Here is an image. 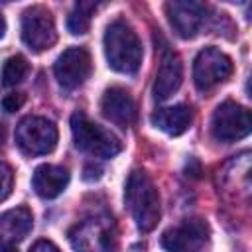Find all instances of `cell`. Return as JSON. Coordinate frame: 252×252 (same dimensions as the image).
Returning a JSON list of instances; mask_svg holds the SVG:
<instances>
[{
	"label": "cell",
	"instance_id": "obj_10",
	"mask_svg": "<svg viewBox=\"0 0 252 252\" xmlns=\"http://www.w3.org/2000/svg\"><path fill=\"white\" fill-rule=\"evenodd\" d=\"M165 14L169 18L171 28L179 37L191 39L195 37L207 20V8L201 2L193 0H173L165 4Z\"/></svg>",
	"mask_w": 252,
	"mask_h": 252
},
{
	"label": "cell",
	"instance_id": "obj_21",
	"mask_svg": "<svg viewBox=\"0 0 252 252\" xmlns=\"http://www.w3.org/2000/svg\"><path fill=\"white\" fill-rule=\"evenodd\" d=\"M30 252H61L51 240H37L32 248H30Z\"/></svg>",
	"mask_w": 252,
	"mask_h": 252
},
{
	"label": "cell",
	"instance_id": "obj_16",
	"mask_svg": "<svg viewBox=\"0 0 252 252\" xmlns=\"http://www.w3.org/2000/svg\"><path fill=\"white\" fill-rule=\"evenodd\" d=\"M191 120H193V112L185 104H175V106L159 108L152 116L154 126L159 128L161 132L169 134V136H181L191 126Z\"/></svg>",
	"mask_w": 252,
	"mask_h": 252
},
{
	"label": "cell",
	"instance_id": "obj_3",
	"mask_svg": "<svg viewBox=\"0 0 252 252\" xmlns=\"http://www.w3.org/2000/svg\"><path fill=\"white\" fill-rule=\"evenodd\" d=\"M71 134H73L75 146L91 156L114 158L122 150L120 140L110 130L93 122L83 112H75L71 116Z\"/></svg>",
	"mask_w": 252,
	"mask_h": 252
},
{
	"label": "cell",
	"instance_id": "obj_1",
	"mask_svg": "<svg viewBox=\"0 0 252 252\" xmlns=\"http://www.w3.org/2000/svg\"><path fill=\"white\" fill-rule=\"evenodd\" d=\"M104 55L108 67L118 73H136L142 65V41L124 20H114L104 32Z\"/></svg>",
	"mask_w": 252,
	"mask_h": 252
},
{
	"label": "cell",
	"instance_id": "obj_8",
	"mask_svg": "<svg viewBox=\"0 0 252 252\" xmlns=\"http://www.w3.org/2000/svg\"><path fill=\"white\" fill-rule=\"evenodd\" d=\"M22 39L33 51H45L57 41L53 16L43 6H32L22 14Z\"/></svg>",
	"mask_w": 252,
	"mask_h": 252
},
{
	"label": "cell",
	"instance_id": "obj_9",
	"mask_svg": "<svg viewBox=\"0 0 252 252\" xmlns=\"http://www.w3.org/2000/svg\"><path fill=\"white\" fill-rule=\"evenodd\" d=\"M209 240V224L203 219H185L161 234L165 252H201Z\"/></svg>",
	"mask_w": 252,
	"mask_h": 252
},
{
	"label": "cell",
	"instance_id": "obj_19",
	"mask_svg": "<svg viewBox=\"0 0 252 252\" xmlns=\"http://www.w3.org/2000/svg\"><path fill=\"white\" fill-rule=\"evenodd\" d=\"M12 185H14V171L8 163L0 161V201H4L12 193Z\"/></svg>",
	"mask_w": 252,
	"mask_h": 252
},
{
	"label": "cell",
	"instance_id": "obj_15",
	"mask_svg": "<svg viewBox=\"0 0 252 252\" xmlns=\"http://www.w3.org/2000/svg\"><path fill=\"white\" fill-rule=\"evenodd\" d=\"M33 226V215L28 207H16L0 215V242L16 244L24 240Z\"/></svg>",
	"mask_w": 252,
	"mask_h": 252
},
{
	"label": "cell",
	"instance_id": "obj_20",
	"mask_svg": "<svg viewBox=\"0 0 252 252\" xmlns=\"http://www.w3.org/2000/svg\"><path fill=\"white\" fill-rule=\"evenodd\" d=\"M24 102H26V96L22 93H10L2 98V108L6 112H16L18 108H22Z\"/></svg>",
	"mask_w": 252,
	"mask_h": 252
},
{
	"label": "cell",
	"instance_id": "obj_12",
	"mask_svg": "<svg viewBox=\"0 0 252 252\" xmlns=\"http://www.w3.org/2000/svg\"><path fill=\"white\" fill-rule=\"evenodd\" d=\"M100 110L106 120L120 128H128L136 120V102L122 87H110L100 98Z\"/></svg>",
	"mask_w": 252,
	"mask_h": 252
},
{
	"label": "cell",
	"instance_id": "obj_13",
	"mask_svg": "<svg viewBox=\"0 0 252 252\" xmlns=\"http://www.w3.org/2000/svg\"><path fill=\"white\" fill-rule=\"evenodd\" d=\"M183 81V63L181 57L175 51H165L159 61V69L156 73L154 81V98L156 100H165L177 89L181 87Z\"/></svg>",
	"mask_w": 252,
	"mask_h": 252
},
{
	"label": "cell",
	"instance_id": "obj_2",
	"mask_svg": "<svg viewBox=\"0 0 252 252\" xmlns=\"http://www.w3.org/2000/svg\"><path fill=\"white\" fill-rule=\"evenodd\" d=\"M126 205L136 220V226L142 232H150L156 228L159 222V193L154 185V181L148 177L146 171H132L128 181H126V191H124Z\"/></svg>",
	"mask_w": 252,
	"mask_h": 252
},
{
	"label": "cell",
	"instance_id": "obj_5",
	"mask_svg": "<svg viewBox=\"0 0 252 252\" xmlns=\"http://www.w3.org/2000/svg\"><path fill=\"white\" fill-rule=\"evenodd\" d=\"M57 126L43 116H26L16 126V144L28 156H45L57 146Z\"/></svg>",
	"mask_w": 252,
	"mask_h": 252
},
{
	"label": "cell",
	"instance_id": "obj_4",
	"mask_svg": "<svg viewBox=\"0 0 252 252\" xmlns=\"http://www.w3.org/2000/svg\"><path fill=\"white\" fill-rule=\"evenodd\" d=\"M69 242L75 252H114L116 230L110 219L94 217L75 224L69 230Z\"/></svg>",
	"mask_w": 252,
	"mask_h": 252
},
{
	"label": "cell",
	"instance_id": "obj_7",
	"mask_svg": "<svg viewBox=\"0 0 252 252\" xmlns=\"http://www.w3.org/2000/svg\"><path fill=\"white\" fill-rule=\"evenodd\" d=\"M250 128H252L250 112L232 100H224L213 112L211 132L219 142H236L248 136Z\"/></svg>",
	"mask_w": 252,
	"mask_h": 252
},
{
	"label": "cell",
	"instance_id": "obj_18",
	"mask_svg": "<svg viewBox=\"0 0 252 252\" xmlns=\"http://www.w3.org/2000/svg\"><path fill=\"white\" fill-rule=\"evenodd\" d=\"M30 71V63L22 55H12L6 59L2 67V85L4 87H16L20 85Z\"/></svg>",
	"mask_w": 252,
	"mask_h": 252
},
{
	"label": "cell",
	"instance_id": "obj_6",
	"mask_svg": "<svg viewBox=\"0 0 252 252\" xmlns=\"http://www.w3.org/2000/svg\"><path fill=\"white\" fill-rule=\"evenodd\" d=\"M230 75H232V59L224 51L217 47H205L197 53L193 61V81L199 91L207 93L217 85L224 83Z\"/></svg>",
	"mask_w": 252,
	"mask_h": 252
},
{
	"label": "cell",
	"instance_id": "obj_23",
	"mask_svg": "<svg viewBox=\"0 0 252 252\" xmlns=\"http://www.w3.org/2000/svg\"><path fill=\"white\" fill-rule=\"evenodd\" d=\"M4 33H6V20H4V16L0 12V39L4 37Z\"/></svg>",
	"mask_w": 252,
	"mask_h": 252
},
{
	"label": "cell",
	"instance_id": "obj_24",
	"mask_svg": "<svg viewBox=\"0 0 252 252\" xmlns=\"http://www.w3.org/2000/svg\"><path fill=\"white\" fill-rule=\"evenodd\" d=\"M2 144H4V128L0 126V148H2Z\"/></svg>",
	"mask_w": 252,
	"mask_h": 252
},
{
	"label": "cell",
	"instance_id": "obj_22",
	"mask_svg": "<svg viewBox=\"0 0 252 252\" xmlns=\"http://www.w3.org/2000/svg\"><path fill=\"white\" fill-rule=\"evenodd\" d=\"M0 252H18L16 244H8V242H0Z\"/></svg>",
	"mask_w": 252,
	"mask_h": 252
},
{
	"label": "cell",
	"instance_id": "obj_11",
	"mask_svg": "<svg viewBox=\"0 0 252 252\" xmlns=\"http://www.w3.org/2000/svg\"><path fill=\"white\" fill-rule=\"evenodd\" d=\"M53 71H55L57 83L63 89L73 91L89 79V75H91V55L83 47H69L57 57Z\"/></svg>",
	"mask_w": 252,
	"mask_h": 252
},
{
	"label": "cell",
	"instance_id": "obj_14",
	"mask_svg": "<svg viewBox=\"0 0 252 252\" xmlns=\"http://www.w3.org/2000/svg\"><path fill=\"white\" fill-rule=\"evenodd\" d=\"M67 185H69V171L61 165L43 163L33 171L32 177V187L41 199L59 197Z\"/></svg>",
	"mask_w": 252,
	"mask_h": 252
},
{
	"label": "cell",
	"instance_id": "obj_17",
	"mask_svg": "<svg viewBox=\"0 0 252 252\" xmlns=\"http://www.w3.org/2000/svg\"><path fill=\"white\" fill-rule=\"evenodd\" d=\"M98 8L96 2H87V0H81L73 6L69 18H67V28L71 33L75 35H81V33H87L89 26H91V18L94 14V10Z\"/></svg>",
	"mask_w": 252,
	"mask_h": 252
}]
</instances>
